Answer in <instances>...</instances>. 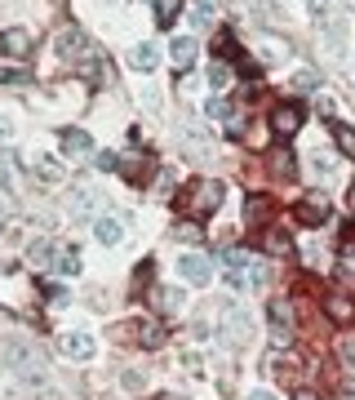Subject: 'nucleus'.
Returning <instances> with one entry per match:
<instances>
[{"mask_svg":"<svg viewBox=\"0 0 355 400\" xmlns=\"http://www.w3.org/2000/svg\"><path fill=\"white\" fill-rule=\"evenodd\" d=\"M174 205H178L182 218L205 223V218H213V209L222 205V182L218 178H196V182H187V191H182Z\"/></svg>","mask_w":355,"mask_h":400,"instance_id":"nucleus-1","label":"nucleus"},{"mask_svg":"<svg viewBox=\"0 0 355 400\" xmlns=\"http://www.w3.org/2000/svg\"><path fill=\"white\" fill-rule=\"evenodd\" d=\"M0 356H5L9 374H13V378H23L27 387H40V382H45V360H40V352H36L31 343L9 338V343H5V352H0Z\"/></svg>","mask_w":355,"mask_h":400,"instance_id":"nucleus-2","label":"nucleus"},{"mask_svg":"<svg viewBox=\"0 0 355 400\" xmlns=\"http://www.w3.org/2000/svg\"><path fill=\"white\" fill-rule=\"evenodd\" d=\"M178 276L187 280V285H209V280H213V262L200 258V254H182L178 258Z\"/></svg>","mask_w":355,"mask_h":400,"instance_id":"nucleus-3","label":"nucleus"},{"mask_svg":"<svg viewBox=\"0 0 355 400\" xmlns=\"http://www.w3.org/2000/svg\"><path fill=\"white\" fill-rule=\"evenodd\" d=\"M0 54L27 58V54H31V31H23V27H5V31H0Z\"/></svg>","mask_w":355,"mask_h":400,"instance_id":"nucleus-4","label":"nucleus"},{"mask_svg":"<svg viewBox=\"0 0 355 400\" xmlns=\"http://www.w3.org/2000/svg\"><path fill=\"white\" fill-rule=\"evenodd\" d=\"M293 218L302 223V227H320L329 218V200L325 196H311V200H302V205L293 209Z\"/></svg>","mask_w":355,"mask_h":400,"instance_id":"nucleus-5","label":"nucleus"},{"mask_svg":"<svg viewBox=\"0 0 355 400\" xmlns=\"http://www.w3.org/2000/svg\"><path fill=\"white\" fill-rule=\"evenodd\" d=\"M94 240L107 245V249L120 245V240H125V223H120V218H107V213H98V218H94Z\"/></svg>","mask_w":355,"mask_h":400,"instance_id":"nucleus-6","label":"nucleus"},{"mask_svg":"<svg viewBox=\"0 0 355 400\" xmlns=\"http://www.w3.org/2000/svg\"><path fill=\"white\" fill-rule=\"evenodd\" d=\"M62 352L72 356V360H94V352H98V343L89 338V333H62Z\"/></svg>","mask_w":355,"mask_h":400,"instance_id":"nucleus-7","label":"nucleus"},{"mask_svg":"<svg viewBox=\"0 0 355 400\" xmlns=\"http://www.w3.org/2000/svg\"><path fill=\"white\" fill-rule=\"evenodd\" d=\"M271 129L289 138V133H298V129H302V111H298L293 103H280V107L271 111Z\"/></svg>","mask_w":355,"mask_h":400,"instance_id":"nucleus-8","label":"nucleus"},{"mask_svg":"<svg viewBox=\"0 0 355 400\" xmlns=\"http://www.w3.org/2000/svg\"><path fill=\"white\" fill-rule=\"evenodd\" d=\"M129 62L138 67V72H156V67H160V45H156V40L133 45V49H129Z\"/></svg>","mask_w":355,"mask_h":400,"instance_id":"nucleus-9","label":"nucleus"},{"mask_svg":"<svg viewBox=\"0 0 355 400\" xmlns=\"http://www.w3.org/2000/svg\"><path fill=\"white\" fill-rule=\"evenodd\" d=\"M54 49H58V58H80L84 54V31L80 27H62Z\"/></svg>","mask_w":355,"mask_h":400,"instance_id":"nucleus-10","label":"nucleus"},{"mask_svg":"<svg viewBox=\"0 0 355 400\" xmlns=\"http://www.w3.org/2000/svg\"><path fill=\"white\" fill-rule=\"evenodd\" d=\"M169 62H174L178 72H187V67L196 62V36H178L174 45H169Z\"/></svg>","mask_w":355,"mask_h":400,"instance_id":"nucleus-11","label":"nucleus"},{"mask_svg":"<svg viewBox=\"0 0 355 400\" xmlns=\"http://www.w3.org/2000/svg\"><path fill=\"white\" fill-rule=\"evenodd\" d=\"M98 209V191L94 187H72V218H94Z\"/></svg>","mask_w":355,"mask_h":400,"instance_id":"nucleus-12","label":"nucleus"},{"mask_svg":"<svg viewBox=\"0 0 355 400\" xmlns=\"http://www.w3.org/2000/svg\"><path fill=\"white\" fill-rule=\"evenodd\" d=\"M325 311L333 316L337 325H351L355 321V303H351L346 294H325Z\"/></svg>","mask_w":355,"mask_h":400,"instance_id":"nucleus-13","label":"nucleus"},{"mask_svg":"<svg viewBox=\"0 0 355 400\" xmlns=\"http://www.w3.org/2000/svg\"><path fill=\"white\" fill-rule=\"evenodd\" d=\"M62 152L67 156H84V152H94V138H89V133H84V129H62Z\"/></svg>","mask_w":355,"mask_h":400,"instance_id":"nucleus-14","label":"nucleus"},{"mask_svg":"<svg viewBox=\"0 0 355 400\" xmlns=\"http://www.w3.org/2000/svg\"><path fill=\"white\" fill-rule=\"evenodd\" d=\"M244 218H249L253 227H266V218H271V200H266V196H249Z\"/></svg>","mask_w":355,"mask_h":400,"instance_id":"nucleus-15","label":"nucleus"},{"mask_svg":"<svg viewBox=\"0 0 355 400\" xmlns=\"http://www.w3.org/2000/svg\"><path fill=\"white\" fill-rule=\"evenodd\" d=\"M337 272H342L346 285H355V231L342 240V262H337Z\"/></svg>","mask_w":355,"mask_h":400,"instance_id":"nucleus-16","label":"nucleus"},{"mask_svg":"<svg viewBox=\"0 0 355 400\" xmlns=\"http://www.w3.org/2000/svg\"><path fill=\"white\" fill-rule=\"evenodd\" d=\"M54 267H58V276H76L80 272V249L72 245V249H58L54 254Z\"/></svg>","mask_w":355,"mask_h":400,"instance_id":"nucleus-17","label":"nucleus"},{"mask_svg":"<svg viewBox=\"0 0 355 400\" xmlns=\"http://www.w3.org/2000/svg\"><path fill=\"white\" fill-rule=\"evenodd\" d=\"M31 170H36L40 178H49V182H62V165H58L54 156H40V152H36V160H31Z\"/></svg>","mask_w":355,"mask_h":400,"instance_id":"nucleus-18","label":"nucleus"},{"mask_svg":"<svg viewBox=\"0 0 355 400\" xmlns=\"http://www.w3.org/2000/svg\"><path fill=\"white\" fill-rule=\"evenodd\" d=\"M209 85H213V94H222V89L231 85V67H227L222 58H213V62H209Z\"/></svg>","mask_w":355,"mask_h":400,"instance_id":"nucleus-19","label":"nucleus"},{"mask_svg":"<svg viewBox=\"0 0 355 400\" xmlns=\"http://www.w3.org/2000/svg\"><path fill=\"white\" fill-rule=\"evenodd\" d=\"M213 13H218V0H196V5H191V23L196 27H213Z\"/></svg>","mask_w":355,"mask_h":400,"instance_id":"nucleus-20","label":"nucleus"},{"mask_svg":"<svg viewBox=\"0 0 355 400\" xmlns=\"http://www.w3.org/2000/svg\"><path fill=\"white\" fill-rule=\"evenodd\" d=\"M27 258H31V267H49V262H54V245H49V240H31Z\"/></svg>","mask_w":355,"mask_h":400,"instance_id":"nucleus-21","label":"nucleus"},{"mask_svg":"<svg viewBox=\"0 0 355 400\" xmlns=\"http://www.w3.org/2000/svg\"><path fill=\"white\" fill-rule=\"evenodd\" d=\"M178 13H182V0H156V18H160V27H174Z\"/></svg>","mask_w":355,"mask_h":400,"instance_id":"nucleus-22","label":"nucleus"},{"mask_svg":"<svg viewBox=\"0 0 355 400\" xmlns=\"http://www.w3.org/2000/svg\"><path fill=\"white\" fill-rule=\"evenodd\" d=\"M271 325H276V333H280V338H289L293 316H289V307H284V303H271Z\"/></svg>","mask_w":355,"mask_h":400,"instance_id":"nucleus-23","label":"nucleus"},{"mask_svg":"<svg viewBox=\"0 0 355 400\" xmlns=\"http://www.w3.org/2000/svg\"><path fill=\"white\" fill-rule=\"evenodd\" d=\"M333 138H337V147H342V156L355 160V129L351 125H333Z\"/></svg>","mask_w":355,"mask_h":400,"instance_id":"nucleus-24","label":"nucleus"},{"mask_svg":"<svg viewBox=\"0 0 355 400\" xmlns=\"http://www.w3.org/2000/svg\"><path fill=\"white\" fill-rule=\"evenodd\" d=\"M84 76H89V85H103V80H111V67L107 62H84Z\"/></svg>","mask_w":355,"mask_h":400,"instance_id":"nucleus-25","label":"nucleus"},{"mask_svg":"<svg viewBox=\"0 0 355 400\" xmlns=\"http://www.w3.org/2000/svg\"><path fill=\"white\" fill-rule=\"evenodd\" d=\"M205 116H209V121H227L231 107L222 103V98H209V103H205Z\"/></svg>","mask_w":355,"mask_h":400,"instance_id":"nucleus-26","label":"nucleus"},{"mask_svg":"<svg viewBox=\"0 0 355 400\" xmlns=\"http://www.w3.org/2000/svg\"><path fill=\"white\" fill-rule=\"evenodd\" d=\"M138 329H142L138 338H142L147 347H160V343H164V333H160V325H151V321H147V325H138Z\"/></svg>","mask_w":355,"mask_h":400,"instance_id":"nucleus-27","label":"nucleus"},{"mask_svg":"<svg viewBox=\"0 0 355 400\" xmlns=\"http://www.w3.org/2000/svg\"><path fill=\"white\" fill-rule=\"evenodd\" d=\"M266 249H271V254H289V236H280V231H271V236H266Z\"/></svg>","mask_w":355,"mask_h":400,"instance_id":"nucleus-28","label":"nucleus"},{"mask_svg":"<svg viewBox=\"0 0 355 400\" xmlns=\"http://www.w3.org/2000/svg\"><path fill=\"white\" fill-rule=\"evenodd\" d=\"M271 170L289 178V174H293V156H289V152H280V156H271Z\"/></svg>","mask_w":355,"mask_h":400,"instance_id":"nucleus-29","label":"nucleus"},{"mask_svg":"<svg viewBox=\"0 0 355 400\" xmlns=\"http://www.w3.org/2000/svg\"><path fill=\"white\" fill-rule=\"evenodd\" d=\"M311 170H315V174H325V178H329V174H333V160H329L325 152H311Z\"/></svg>","mask_w":355,"mask_h":400,"instance_id":"nucleus-30","label":"nucleus"},{"mask_svg":"<svg viewBox=\"0 0 355 400\" xmlns=\"http://www.w3.org/2000/svg\"><path fill=\"white\" fill-rule=\"evenodd\" d=\"M5 143H13V121H9V116H0V147H5Z\"/></svg>","mask_w":355,"mask_h":400,"instance_id":"nucleus-31","label":"nucleus"},{"mask_svg":"<svg viewBox=\"0 0 355 400\" xmlns=\"http://www.w3.org/2000/svg\"><path fill=\"white\" fill-rule=\"evenodd\" d=\"M293 89H315V76L311 72H298L293 76Z\"/></svg>","mask_w":355,"mask_h":400,"instance_id":"nucleus-32","label":"nucleus"},{"mask_svg":"<svg viewBox=\"0 0 355 400\" xmlns=\"http://www.w3.org/2000/svg\"><path fill=\"white\" fill-rule=\"evenodd\" d=\"M94 165H98V170H115V165H120V160H115L111 152H103V156H94Z\"/></svg>","mask_w":355,"mask_h":400,"instance_id":"nucleus-33","label":"nucleus"},{"mask_svg":"<svg viewBox=\"0 0 355 400\" xmlns=\"http://www.w3.org/2000/svg\"><path fill=\"white\" fill-rule=\"evenodd\" d=\"M337 347H342V360H351V365H355V338H342Z\"/></svg>","mask_w":355,"mask_h":400,"instance_id":"nucleus-34","label":"nucleus"},{"mask_svg":"<svg viewBox=\"0 0 355 400\" xmlns=\"http://www.w3.org/2000/svg\"><path fill=\"white\" fill-rule=\"evenodd\" d=\"M0 80H5V85H23L27 76H23V72H0Z\"/></svg>","mask_w":355,"mask_h":400,"instance_id":"nucleus-35","label":"nucleus"},{"mask_svg":"<svg viewBox=\"0 0 355 400\" xmlns=\"http://www.w3.org/2000/svg\"><path fill=\"white\" fill-rule=\"evenodd\" d=\"M49 303L62 307V303H67V289H58V285H54V289H49Z\"/></svg>","mask_w":355,"mask_h":400,"instance_id":"nucleus-36","label":"nucleus"},{"mask_svg":"<svg viewBox=\"0 0 355 400\" xmlns=\"http://www.w3.org/2000/svg\"><path fill=\"white\" fill-rule=\"evenodd\" d=\"M249 400H276V391H253Z\"/></svg>","mask_w":355,"mask_h":400,"instance_id":"nucleus-37","label":"nucleus"},{"mask_svg":"<svg viewBox=\"0 0 355 400\" xmlns=\"http://www.w3.org/2000/svg\"><path fill=\"white\" fill-rule=\"evenodd\" d=\"M293 400H320V396H315V391H298Z\"/></svg>","mask_w":355,"mask_h":400,"instance_id":"nucleus-38","label":"nucleus"},{"mask_svg":"<svg viewBox=\"0 0 355 400\" xmlns=\"http://www.w3.org/2000/svg\"><path fill=\"white\" fill-rule=\"evenodd\" d=\"M337 5H342L346 13H355V0H337Z\"/></svg>","mask_w":355,"mask_h":400,"instance_id":"nucleus-39","label":"nucleus"},{"mask_svg":"<svg viewBox=\"0 0 355 400\" xmlns=\"http://www.w3.org/2000/svg\"><path fill=\"white\" fill-rule=\"evenodd\" d=\"M0 200H5V178H0Z\"/></svg>","mask_w":355,"mask_h":400,"instance_id":"nucleus-40","label":"nucleus"},{"mask_svg":"<svg viewBox=\"0 0 355 400\" xmlns=\"http://www.w3.org/2000/svg\"><path fill=\"white\" fill-rule=\"evenodd\" d=\"M351 213H355V191H351Z\"/></svg>","mask_w":355,"mask_h":400,"instance_id":"nucleus-41","label":"nucleus"},{"mask_svg":"<svg viewBox=\"0 0 355 400\" xmlns=\"http://www.w3.org/2000/svg\"><path fill=\"white\" fill-rule=\"evenodd\" d=\"M0 231H5V223H0Z\"/></svg>","mask_w":355,"mask_h":400,"instance_id":"nucleus-42","label":"nucleus"}]
</instances>
